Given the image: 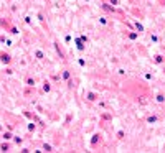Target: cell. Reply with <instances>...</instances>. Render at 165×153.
<instances>
[{
	"label": "cell",
	"instance_id": "d6a6232c",
	"mask_svg": "<svg viewBox=\"0 0 165 153\" xmlns=\"http://www.w3.org/2000/svg\"><path fill=\"white\" fill-rule=\"evenodd\" d=\"M159 5L160 7H165V0H159Z\"/></svg>",
	"mask_w": 165,
	"mask_h": 153
},
{
	"label": "cell",
	"instance_id": "7402d4cb",
	"mask_svg": "<svg viewBox=\"0 0 165 153\" xmlns=\"http://www.w3.org/2000/svg\"><path fill=\"white\" fill-rule=\"evenodd\" d=\"M78 64H79V67H86V59H84V58H78Z\"/></svg>",
	"mask_w": 165,
	"mask_h": 153
},
{
	"label": "cell",
	"instance_id": "3957f363",
	"mask_svg": "<svg viewBox=\"0 0 165 153\" xmlns=\"http://www.w3.org/2000/svg\"><path fill=\"white\" fill-rule=\"evenodd\" d=\"M60 78H61V81H64V82H68V81H69L71 78H73V73H71V69H69V67H63V69H61Z\"/></svg>",
	"mask_w": 165,
	"mask_h": 153
},
{
	"label": "cell",
	"instance_id": "7c38bea8",
	"mask_svg": "<svg viewBox=\"0 0 165 153\" xmlns=\"http://www.w3.org/2000/svg\"><path fill=\"white\" fill-rule=\"evenodd\" d=\"M53 44H55V49H56V53H58V55H60V58H61V59H64V58H66V53L63 51V48L60 46V43H58V41H55Z\"/></svg>",
	"mask_w": 165,
	"mask_h": 153
},
{
	"label": "cell",
	"instance_id": "5bb4252c",
	"mask_svg": "<svg viewBox=\"0 0 165 153\" xmlns=\"http://www.w3.org/2000/svg\"><path fill=\"white\" fill-rule=\"evenodd\" d=\"M50 91H51V82H50V81H43L41 92H50Z\"/></svg>",
	"mask_w": 165,
	"mask_h": 153
},
{
	"label": "cell",
	"instance_id": "f546056e",
	"mask_svg": "<svg viewBox=\"0 0 165 153\" xmlns=\"http://www.w3.org/2000/svg\"><path fill=\"white\" fill-rule=\"evenodd\" d=\"M10 33H12V35H18L20 31H18V28H17V26H12V28H10Z\"/></svg>",
	"mask_w": 165,
	"mask_h": 153
},
{
	"label": "cell",
	"instance_id": "9a60e30c",
	"mask_svg": "<svg viewBox=\"0 0 165 153\" xmlns=\"http://www.w3.org/2000/svg\"><path fill=\"white\" fill-rule=\"evenodd\" d=\"M25 84H26V87H35L37 79H35V78H26V79H25Z\"/></svg>",
	"mask_w": 165,
	"mask_h": 153
},
{
	"label": "cell",
	"instance_id": "603a6c76",
	"mask_svg": "<svg viewBox=\"0 0 165 153\" xmlns=\"http://www.w3.org/2000/svg\"><path fill=\"white\" fill-rule=\"evenodd\" d=\"M10 150V145H8V143H2V145H0V151H8Z\"/></svg>",
	"mask_w": 165,
	"mask_h": 153
},
{
	"label": "cell",
	"instance_id": "4dcf8cb0",
	"mask_svg": "<svg viewBox=\"0 0 165 153\" xmlns=\"http://www.w3.org/2000/svg\"><path fill=\"white\" fill-rule=\"evenodd\" d=\"M25 23H28L30 26L33 25V21H32V17H25Z\"/></svg>",
	"mask_w": 165,
	"mask_h": 153
},
{
	"label": "cell",
	"instance_id": "5b68a950",
	"mask_svg": "<svg viewBox=\"0 0 165 153\" xmlns=\"http://www.w3.org/2000/svg\"><path fill=\"white\" fill-rule=\"evenodd\" d=\"M152 63L157 64V66H163L165 64V56L162 55V53H157V55L152 56Z\"/></svg>",
	"mask_w": 165,
	"mask_h": 153
},
{
	"label": "cell",
	"instance_id": "83f0119b",
	"mask_svg": "<svg viewBox=\"0 0 165 153\" xmlns=\"http://www.w3.org/2000/svg\"><path fill=\"white\" fill-rule=\"evenodd\" d=\"M117 76H121V78H126V71H124L122 67H119V69H117Z\"/></svg>",
	"mask_w": 165,
	"mask_h": 153
},
{
	"label": "cell",
	"instance_id": "2e32d148",
	"mask_svg": "<svg viewBox=\"0 0 165 153\" xmlns=\"http://www.w3.org/2000/svg\"><path fill=\"white\" fill-rule=\"evenodd\" d=\"M97 21H99V25H102V26H107L109 25V20H107V17H106V15H101L99 18H97Z\"/></svg>",
	"mask_w": 165,
	"mask_h": 153
},
{
	"label": "cell",
	"instance_id": "8992f818",
	"mask_svg": "<svg viewBox=\"0 0 165 153\" xmlns=\"http://www.w3.org/2000/svg\"><path fill=\"white\" fill-rule=\"evenodd\" d=\"M73 41H74V44H76V48H78V51H86V41H83V38L81 36H76V38H74L73 40Z\"/></svg>",
	"mask_w": 165,
	"mask_h": 153
},
{
	"label": "cell",
	"instance_id": "9c48e42d",
	"mask_svg": "<svg viewBox=\"0 0 165 153\" xmlns=\"http://www.w3.org/2000/svg\"><path fill=\"white\" fill-rule=\"evenodd\" d=\"M0 63H3V64H10L12 63V56L7 55V53H0Z\"/></svg>",
	"mask_w": 165,
	"mask_h": 153
},
{
	"label": "cell",
	"instance_id": "1f68e13d",
	"mask_svg": "<svg viewBox=\"0 0 165 153\" xmlns=\"http://www.w3.org/2000/svg\"><path fill=\"white\" fill-rule=\"evenodd\" d=\"M97 104H99L101 109H106V102H104V101H101V99H99V101H97Z\"/></svg>",
	"mask_w": 165,
	"mask_h": 153
},
{
	"label": "cell",
	"instance_id": "277c9868",
	"mask_svg": "<svg viewBox=\"0 0 165 153\" xmlns=\"http://www.w3.org/2000/svg\"><path fill=\"white\" fill-rule=\"evenodd\" d=\"M99 92H96V91H88L86 92V101L88 102H97L99 101Z\"/></svg>",
	"mask_w": 165,
	"mask_h": 153
},
{
	"label": "cell",
	"instance_id": "cb8c5ba5",
	"mask_svg": "<svg viewBox=\"0 0 165 153\" xmlns=\"http://www.w3.org/2000/svg\"><path fill=\"white\" fill-rule=\"evenodd\" d=\"M43 151H53V147L50 143H43Z\"/></svg>",
	"mask_w": 165,
	"mask_h": 153
},
{
	"label": "cell",
	"instance_id": "d4e9b609",
	"mask_svg": "<svg viewBox=\"0 0 165 153\" xmlns=\"http://www.w3.org/2000/svg\"><path fill=\"white\" fill-rule=\"evenodd\" d=\"M71 41H73V36H71L69 33H66V35H64V43H66V44H69Z\"/></svg>",
	"mask_w": 165,
	"mask_h": 153
},
{
	"label": "cell",
	"instance_id": "ac0fdd59",
	"mask_svg": "<svg viewBox=\"0 0 165 153\" xmlns=\"http://www.w3.org/2000/svg\"><path fill=\"white\" fill-rule=\"evenodd\" d=\"M35 58H37V59H45V53L41 51V49H35Z\"/></svg>",
	"mask_w": 165,
	"mask_h": 153
},
{
	"label": "cell",
	"instance_id": "ffe728a7",
	"mask_svg": "<svg viewBox=\"0 0 165 153\" xmlns=\"http://www.w3.org/2000/svg\"><path fill=\"white\" fill-rule=\"evenodd\" d=\"M150 41H152V43H159V41H160L159 35H157V33H152V35H150Z\"/></svg>",
	"mask_w": 165,
	"mask_h": 153
},
{
	"label": "cell",
	"instance_id": "30bf717a",
	"mask_svg": "<svg viewBox=\"0 0 165 153\" xmlns=\"http://www.w3.org/2000/svg\"><path fill=\"white\" fill-rule=\"evenodd\" d=\"M132 25H134V30H135V31H139V33H144V31H145V26L142 25L140 21L134 20V21H132Z\"/></svg>",
	"mask_w": 165,
	"mask_h": 153
},
{
	"label": "cell",
	"instance_id": "7a4b0ae2",
	"mask_svg": "<svg viewBox=\"0 0 165 153\" xmlns=\"http://www.w3.org/2000/svg\"><path fill=\"white\" fill-rule=\"evenodd\" d=\"M99 7H101V10H104L106 13H109V15H116L117 13V7H114V5H111L109 2H101L99 3Z\"/></svg>",
	"mask_w": 165,
	"mask_h": 153
},
{
	"label": "cell",
	"instance_id": "836d02e7",
	"mask_svg": "<svg viewBox=\"0 0 165 153\" xmlns=\"http://www.w3.org/2000/svg\"><path fill=\"white\" fill-rule=\"evenodd\" d=\"M162 73H163V76H165V64L162 66Z\"/></svg>",
	"mask_w": 165,
	"mask_h": 153
},
{
	"label": "cell",
	"instance_id": "6da1fadb",
	"mask_svg": "<svg viewBox=\"0 0 165 153\" xmlns=\"http://www.w3.org/2000/svg\"><path fill=\"white\" fill-rule=\"evenodd\" d=\"M102 143H104V137H102V133L96 132V133L91 137V140H89V147H91L92 150H97V148L102 147Z\"/></svg>",
	"mask_w": 165,
	"mask_h": 153
},
{
	"label": "cell",
	"instance_id": "f1b7e54d",
	"mask_svg": "<svg viewBox=\"0 0 165 153\" xmlns=\"http://www.w3.org/2000/svg\"><path fill=\"white\" fill-rule=\"evenodd\" d=\"M28 130H30V132H35V130H37V125H35L33 122H30L28 124Z\"/></svg>",
	"mask_w": 165,
	"mask_h": 153
},
{
	"label": "cell",
	"instance_id": "4316f807",
	"mask_svg": "<svg viewBox=\"0 0 165 153\" xmlns=\"http://www.w3.org/2000/svg\"><path fill=\"white\" fill-rule=\"evenodd\" d=\"M106 2H109L111 5H114V7H119V5H121V0H106Z\"/></svg>",
	"mask_w": 165,
	"mask_h": 153
},
{
	"label": "cell",
	"instance_id": "4fadbf2b",
	"mask_svg": "<svg viewBox=\"0 0 165 153\" xmlns=\"http://www.w3.org/2000/svg\"><path fill=\"white\" fill-rule=\"evenodd\" d=\"M101 120H104V122H111V120H112V114H109L107 110H104L101 114Z\"/></svg>",
	"mask_w": 165,
	"mask_h": 153
},
{
	"label": "cell",
	"instance_id": "44dd1931",
	"mask_svg": "<svg viewBox=\"0 0 165 153\" xmlns=\"http://www.w3.org/2000/svg\"><path fill=\"white\" fill-rule=\"evenodd\" d=\"M2 137H3V140H12V138H13V135H12V132H5V133H3L2 135Z\"/></svg>",
	"mask_w": 165,
	"mask_h": 153
},
{
	"label": "cell",
	"instance_id": "e0dca14e",
	"mask_svg": "<svg viewBox=\"0 0 165 153\" xmlns=\"http://www.w3.org/2000/svg\"><path fill=\"white\" fill-rule=\"evenodd\" d=\"M116 138H117V140H124V138H126V130L124 128L117 130V132H116Z\"/></svg>",
	"mask_w": 165,
	"mask_h": 153
},
{
	"label": "cell",
	"instance_id": "d6986e66",
	"mask_svg": "<svg viewBox=\"0 0 165 153\" xmlns=\"http://www.w3.org/2000/svg\"><path fill=\"white\" fill-rule=\"evenodd\" d=\"M144 79L147 82H150V81H154V74H150L149 71H144Z\"/></svg>",
	"mask_w": 165,
	"mask_h": 153
},
{
	"label": "cell",
	"instance_id": "8fae6325",
	"mask_svg": "<svg viewBox=\"0 0 165 153\" xmlns=\"http://www.w3.org/2000/svg\"><path fill=\"white\" fill-rule=\"evenodd\" d=\"M154 101L157 102V104H162V105H165V94H162V92L155 94V96H154Z\"/></svg>",
	"mask_w": 165,
	"mask_h": 153
},
{
	"label": "cell",
	"instance_id": "484cf974",
	"mask_svg": "<svg viewBox=\"0 0 165 153\" xmlns=\"http://www.w3.org/2000/svg\"><path fill=\"white\" fill-rule=\"evenodd\" d=\"M13 142H15V145H21V143H23V138L21 137H13Z\"/></svg>",
	"mask_w": 165,
	"mask_h": 153
},
{
	"label": "cell",
	"instance_id": "52a82bcc",
	"mask_svg": "<svg viewBox=\"0 0 165 153\" xmlns=\"http://www.w3.org/2000/svg\"><path fill=\"white\" fill-rule=\"evenodd\" d=\"M145 124H149V125H154V124H159V120H160V117L157 114H149V115H145Z\"/></svg>",
	"mask_w": 165,
	"mask_h": 153
},
{
	"label": "cell",
	"instance_id": "ba28073f",
	"mask_svg": "<svg viewBox=\"0 0 165 153\" xmlns=\"http://www.w3.org/2000/svg\"><path fill=\"white\" fill-rule=\"evenodd\" d=\"M139 31H135V30H131V31H126V38L127 40H131V41H135V40H139Z\"/></svg>",
	"mask_w": 165,
	"mask_h": 153
}]
</instances>
